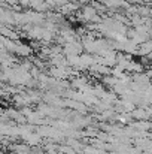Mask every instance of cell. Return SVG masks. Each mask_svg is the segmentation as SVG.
Listing matches in <instances>:
<instances>
[{"mask_svg":"<svg viewBox=\"0 0 152 154\" xmlns=\"http://www.w3.org/2000/svg\"><path fill=\"white\" fill-rule=\"evenodd\" d=\"M152 51V41L149 42H143V44H140V54H151Z\"/></svg>","mask_w":152,"mask_h":154,"instance_id":"1","label":"cell"}]
</instances>
